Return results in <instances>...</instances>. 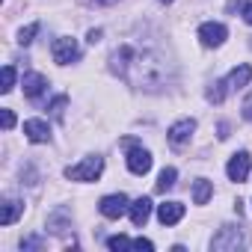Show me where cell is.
I'll return each instance as SVG.
<instances>
[{
	"label": "cell",
	"mask_w": 252,
	"mask_h": 252,
	"mask_svg": "<svg viewBox=\"0 0 252 252\" xmlns=\"http://www.w3.org/2000/svg\"><path fill=\"white\" fill-rule=\"evenodd\" d=\"M110 71L122 77L128 86L146 92H163L175 80V68L163 54L134 42H125L110 54Z\"/></svg>",
	"instance_id": "6da1fadb"
},
{
	"label": "cell",
	"mask_w": 252,
	"mask_h": 252,
	"mask_svg": "<svg viewBox=\"0 0 252 252\" xmlns=\"http://www.w3.org/2000/svg\"><path fill=\"white\" fill-rule=\"evenodd\" d=\"M101 172H104V158L89 155V158H83L80 163L68 166V169H65V178H68V181H98Z\"/></svg>",
	"instance_id": "7a4b0ae2"
},
{
	"label": "cell",
	"mask_w": 252,
	"mask_h": 252,
	"mask_svg": "<svg viewBox=\"0 0 252 252\" xmlns=\"http://www.w3.org/2000/svg\"><path fill=\"white\" fill-rule=\"evenodd\" d=\"M243 246V234H240V228H234V225H222L214 237H211V249H217V252H237Z\"/></svg>",
	"instance_id": "3957f363"
},
{
	"label": "cell",
	"mask_w": 252,
	"mask_h": 252,
	"mask_svg": "<svg viewBox=\"0 0 252 252\" xmlns=\"http://www.w3.org/2000/svg\"><path fill=\"white\" fill-rule=\"evenodd\" d=\"M98 211L107 220H119V217H125V214L131 211V202H128V196H125V193H113V196H104L98 202Z\"/></svg>",
	"instance_id": "277c9868"
},
{
	"label": "cell",
	"mask_w": 252,
	"mask_h": 252,
	"mask_svg": "<svg viewBox=\"0 0 252 252\" xmlns=\"http://www.w3.org/2000/svg\"><path fill=\"white\" fill-rule=\"evenodd\" d=\"M193 131H196V119H178L175 125H169L166 140H169V146H172V149H184V146L190 143Z\"/></svg>",
	"instance_id": "5b68a950"
},
{
	"label": "cell",
	"mask_w": 252,
	"mask_h": 252,
	"mask_svg": "<svg viewBox=\"0 0 252 252\" xmlns=\"http://www.w3.org/2000/svg\"><path fill=\"white\" fill-rule=\"evenodd\" d=\"M51 54H54V63H57V65H68V63L80 60V45H77V39L63 36V39H57V42H54Z\"/></svg>",
	"instance_id": "8992f818"
},
{
	"label": "cell",
	"mask_w": 252,
	"mask_h": 252,
	"mask_svg": "<svg viewBox=\"0 0 252 252\" xmlns=\"http://www.w3.org/2000/svg\"><path fill=\"white\" fill-rule=\"evenodd\" d=\"M225 39H228V30H225V24H220V21H205V24L199 27V42H202L205 48H220Z\"/></svg>",
	"instance_id": "52a82bcc"
},
{
	"label": "cell",
	"mask_w": 252,
	"mask_h": 252,
	"mask_svg": "<svg viewBox=\"0 0 252 252\" xmlns=\"http://www.w3.org/2000/svg\"><path fill=\"white\" fill-rule=\"evenodd\" d=\"M128 169L134 172V175H146L149 169H152V155H149V149H143V146H131V152H128Z\"/></svg>",
	"instance_id": "ba28073f"
},
{
	"label": "cell",
	"mask_w": 252,
	"mask_h": 252,
	"mask_svg": "<svg viewBox=\"0 0 252 252\" xmlns=\"http://www.w3.org/2000/svg\"><path fill=\"white\" fill-rule=\"evenodd\" d=\"M225 175L231 178V181H246V175H249V152H237V155H231V160H228V166H225Z\"/></svg>",
	"instance_id": "9c48e42d"
},
{
	"label": "cell",
	"mask_w": 252,
	"mask_h": 252,
	"mask_svg": "<svg viewBox=\"0 0 252 252\" xmlns=\"http://www.w3.org/2000/svg\"><path fill=\"white\" fill-rule=\"evenodd\" d=\"M24 137H27L30 143H48V140H51L48 122H45V119H27V122H24Z\"/></svg>",
	"instance_id": "30bf717a"
},
{
	"label": "cell",
	"mask_w": 252,
	"mask_h": 252,
	"mask_svg": "<svg viewBox=\"0 0 252 252\" xmlns=\"http://www.w3.org/2000/svg\"><path fill=\"white\" fill-rule=\"evenodd\" d=\"M181 217H184V205L181 202H163V205H158V220L163 225H175V222H181Z\"/></svg>",
	"instance_id": "8fae6325"
},
{
	"label": "cell",
	"mask_w": 252,
	"mask_h": 252,
	"mask_svg": "<svg viewBox=\"0 0 252 252\" xmlns=\"http://www.w3.org/2000/svg\"><path fill=\"white\" fill-rule=\"evenodd\" d=\"M45 89H48V77H45V74H39V71L24 74V95H27V98H39Z\"/></svg>",
	"instance_id": "7c38bea8"
},
{
	"label": "cell",
	"mask_w": 252,
	"mask_h": 252,
	"mask_svg": "<svg viewBox=\"0 0 252 252\" xmlns=\"http://www.w3.org/2000/svg\"><path fill=\"white\" fill-rule=\"evenodd\" d=\"M131 222L134 225H146L149 222V217H152V202L143 196V199H137V202H131Z\"/></svg>",
	"instance_id": "4fadbf2b"
},
{
	"label": "cell",
	"mask_w": 252,
	"mask_h": 252,
	"mask_svg": "<svg viewBox=\"0 0 252 252\" xmlns=\"http://www.w3.org/2000/svg\"><path fill=\"white\" fill-rule=\"evenodd\" d=\"M228 80V89H243V86H249V80H252V65H237V68H231V74L225 77Z\"/></svg>",
	"instance_id": "5bb4252c"
},
{
	"label": "cell",
	"mask_w": 252,
	"mask_h": 252,
	"mask_svg": "<svg viewBox=\"0 0 252 252\" xmlns=\"http://www.w3.org/2000/svg\"><path fill=\"white\" fill-rule=\"evenodd\" d=\"M21 214H24V202L6 199V202H3V214H0V225H12Z\"/></svg>",
	"instance_id": "9a60e30c"
},
{
	"label": "cell",
	"mask_w": 252,
	"mask_h": 252,
	"mask_svg": "<svg viewBox=\"0 0 252 252\" xmlns=\"http://www.w3.org/2000/svg\"><path fill=\"white\" fill-rule=\"evenodd\" d=\"M211 196H214V184H211L208 178H199V181L193 184V202H196V205H205Z\"/></svg>",
	"instance_id": "2e32d148"
},
{
	"label": "cell",
	"mask_w": 252,
	"mask_h": 252,
	"mask_svg": "<svg viewBox=\"0 0 252 252\" xmlns=\"http://www.w3.org/2000/svg\"><path fill=\"white\" fill-rule=\"evenodd\" d=\"M175 178H178V172H175L172 166L160 169V175H158V184H155V190H158V193H166V190H172V187H175Z\"/></svg>",
	"instance_id": "e0dca14e"
},
{
	"label": "cell",
	"mask_w": 252,
	"mask_h": 252,
	"mask_svg": "<svg viewBox=\"0 0 252 252\" xmlns=\"http://www.w3.org/2000/svg\"><path fill=\"white\" fill-rule=\"evenodd\" d=\"M225 92H228V80H214L208 86V101L211 104H222L225 101Z\"/></svg>",
	"instance_id": "ac0fdd59"
},
{
	"label": "cell",
	"mask_w": 252,
	"mask_h": 252,
	"mask_svg": "<svg viewBox=\"0 0 252 252\" xmlns=\"http://www.w3.org/2000/svg\"><path fill=\"white\" fill-rule=\"evenodd\" d=\"M12 86H15V68L3 65V71H0V92H12Z\"/></svg>",
	"instance_id": "d6986e66"
},
{
	"label": "cell",
	"mask_w": 252,
	"mask_h": 252,
	"mask_svg": "<svg viewBox=\"0 0 252 252\" xmlns=\"http://www.w3.org/2000/svg\"><path fill=\"white\" fill-rule=\"evenodd\" d=\"M65 104H68V98H65V95H57V98L51 101V107H48V110H51V116H54V119H63Z\"/></svg>",
	"instance_id": "ffe728a7"
},
{
	"label": "cell",
	"mask_w": 252,
	"mask_h": 252,
	"mask_svg": "<svg viewBox=\"0 0 252 252\" xmlns=\"http://www.w3.org/2000/svg\"><path fill=\"white\" fill-rule=\"evenodd\" d=\"M107 246L110 249H134V240H128L125 234H116V237H107Z\"/></svg>",
	"instance_id": "44dd1931"
},
{
	"label": "cell",
	"mask_w": 252,
	"mask_h": 252,
	"mask_svg": "<svg viewBox=\"0 0 252 252\" xmlns=\"http://www.w3.org/2000/svg\"><path fill=\"white\" fill-rule=\"evenodd\" d=\"M36 33H39V24H30V27H24V30L18 33V42H21V45H30Z\"/></svg>",
	"instance_id": "7402d4cb"
},
{
	"label": "cell",
	"mask_w": 252,
	"mask_h": 252,
	"mask_svg": "<svg viewBox=\"0 0 252 252\" xmlns=\"http://www.w3.org/2000/svg\"><path fill=\"white\" fill-rule=\"evenodd\" d=\"M0 122H3V131H12V125H15V113H12V110H3V113H0Z\"/></svg>",
	"instance_id": "603a6c76"
},
{
	"label": "cell",
	"mask_w": 252,
	"mask_h": 252,
	"mask_svg": "<svg viewBox=\"0 0 252 252\" xmlns=\"http://www.w3.org/2000/svg\"><path fill=\"white\" fill-rule=\"evenodd\" d=\"M42 246H45V243H42L39 237H24V240H21V249H42Z\"/></svg>",
	"instance_id": "cb8c5ba5"
},
{
	"label": "cell",
	"mask_w": 252,
	"mask_h": 252,
	"mask_svg": "<svg viewBox=\"0 0 252 252\" xmlns=\"http://www.w3.org/2000/svg\"><path fill=\"white\" fill-rule=\"evenodd\" d=\"M134 249H146V252H152V249H155V243H152V240H146V237H137V240H134Z\"/></svg>",
	"instance_id": "d4e9b609"
},
{
	"label": "cell",
	"mask_w": 252,
	"mask_h": 252,
	"mask_svg": "<svg viewBox=\"0 0 252 252\" xmlns=\"http://www.w3.org/2000/svg\"><path fill=\"white\" fill-rule=\"evenodd\" d=\"M243 119L252 122V95H246V101H243Z\"/></svg>",
	"instance_id": "484cf974"
},
{
	"label": "cell",
	"mask_w": 252,
	"mask_h": 252,
	"mask_svg": "<svg viewBox=\"0 0 252 252\" xmlns=\"http://www.w3.org/2000/svg\"><path fill=\"white\" fill-rule=\"evenodd\" d=\"M83 3H86V6H113L116 0H83Z\"/></svg>",
	"instance_id": "4316f807"
},
{
	"label": "cell",
	"mask_w": 252,
	"mask_h": 252,
	"mask_svg": "<svg viewBox=\"0 0 252 252\" xmlns=\"http://www.w3.org/2000/svg\"><path fill=\"white\" fill-rule=\"evenodd\" d=\"M86 39H89V45H98V42H101V30H89Z\"/></svg>",
	"instance_id": "83f0119b"
},
{
	"label": "cell",
	"mask_w": 252,
	"mask_h": 252,
	"mask_svg": "<svg viewBox=\"0 0 252 252\" xmlns=\"http://www.w3.org/2000/svg\"><path fill=\"white\" fill-rule=\"evenodd\" d=\"M243 21L252 24V3H243Z\"/></svg>",
	"instance_id": "f1b7e54d"
},
{
	"label": "cell",
	"mask_w": 252,
	"mask_h": 252,
	"mask_svg": "<svg viewBox=\"0 0 252 252\" xmlns=\"http://www.w3.org/2000/svg\"><path fill=\"white\" fill-rule=\"evenodd\" d=\"M225 137H228V125L222 122V125H220V140H225Z\"/></svg>",
	"instance_id": "f546056e"
},
{
	"label": "cell",
	"mask_w": 252,
	"mask_h": 252,
	"mask_svg": "<svg viewBox=\"0 0 252 252\" xmlns=\"http://www.w3.org/2000/svg\"><path fill=\"white\" fill-rule=\"evenodd\" d=\"M160 3H172V0H160Z\"/></svg>",
	"instance_id": "4dcf8cb0"
}]
</instances>
